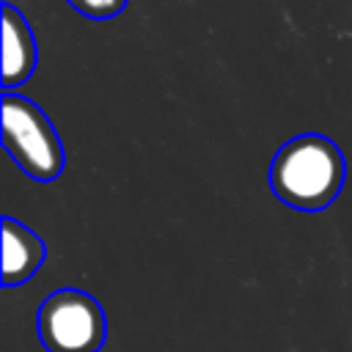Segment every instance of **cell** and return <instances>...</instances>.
I'll return each mask as SVG.
<instances>
[{
  "mask_svg": "<svg viewBox=\"0 0 352 352\" xmlns=\"http://www.w3.org/2000/svg\"><path fill=\"white\" fill-rule=\"evenodd\" d=\"M36 66V38L28 19L11 6H3V85H22Z\"/></svg>",
  "mask_w": 352,
  "mask_h": 352,
  "instance_id": "cell-5",
  "label": "cell"
},
{
  "mask_svg": "<svg viewBox=\"0 0 352 352\" xmlns=\"http://www.w3.org/2000/svg\"><path fill=\"white\" fill-rule=\"evenodd\" d=\"M126 0H69V6H74L80 14L91 16V19H107L116 16L124 8Z\"/></svg>",
  "mask_w": 352,
  "mask_h": 352,
  "instance_id": "cell-6",
  "label": "cell"
},
{
  "mask_svg": "<svg viewBox=\"0 0 352 352\" xmlns=\"http://www.w3.org/2000/svg\"><path fill=\"white\" fill-rule=\"evenodd\" d=\"M3 146L11 160L36 182H52L63 170V146L38 104L11 91L3 94Z\"/></svg>",
  "mask_w": 352,
  "mask_h": 352,
  "instance_id": "cell-2",
  "label": "cell"
},
{
  "mask_svg": "<svg viewBox=\"0 0 352 352\" xmlns=\"http://www.w3.org/2000/svg\"><path fill=\"white\" fill-rule=\"evenodd\" d=\"M47 258L44 239L14 217H3V286H19L36 275Z\"/></svg>",
  "mask_w": 352,
  "mask_h": 352,
  "instance_id": "cell-4",
  "label": "cell"
},
{
  "mask_svg": "<svg viewBox=\"0 0 352 352\" xmlns=\"http://www.w3.org/2000/svg\"><path fill=\"white\" fill-rule=\"evenodd\" d=\"M346 165L341 148L324 135H297L286 140L272 165L270 187L280 204L300 212H319L330 206L344 187Z\"/></svg>",
  "mask_w": 352,
  "mask_h": 352,
  "instance_id": "cell-1",
  "label": "cell"
},
{
  "mask_svg": "<svg viewBox=\"0 0 352 352\" xmlns=\"http://www.w3.org/2000/svg\"><path fill=\"white\" fill-rule=\"evenodd\" d=\"M36 333L47 352H99L107 319L99 300L80 289H55L36 311Z\"/></svg>",
  "mask_w": 352,
  "mask_h": 352,
  "instance_id": "cell-3",
  "label": "cell"
}]
</instances>
